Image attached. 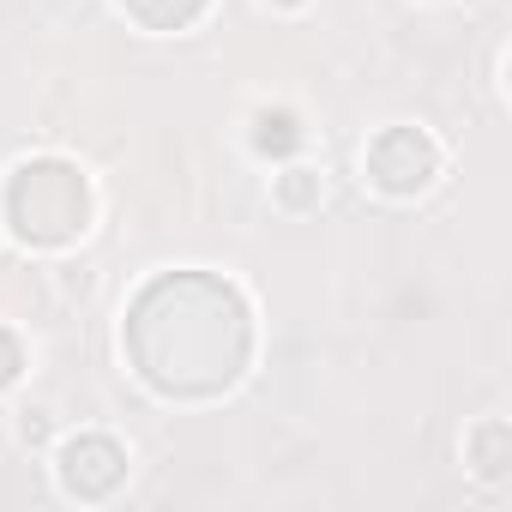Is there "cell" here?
<instances>
[{
    "label": "cell",
    "instance_id": "obj_1",
    "mask_svg": "<svg viewBox=\"0 0 512 512\" xmlns=\"http://www.w3.org/2000/svg\"><path fill=\"white\" fill-rule=\"evenodd\" d=\"M13 187H19V193H37V205H31V199H13L25 235H37V241H67L73 229H85V187H79V175H67L61 163H37V169H25Z\"/></svg>",
    "mask_w": 512,
    "mask_h": 512
}]
</instances>
